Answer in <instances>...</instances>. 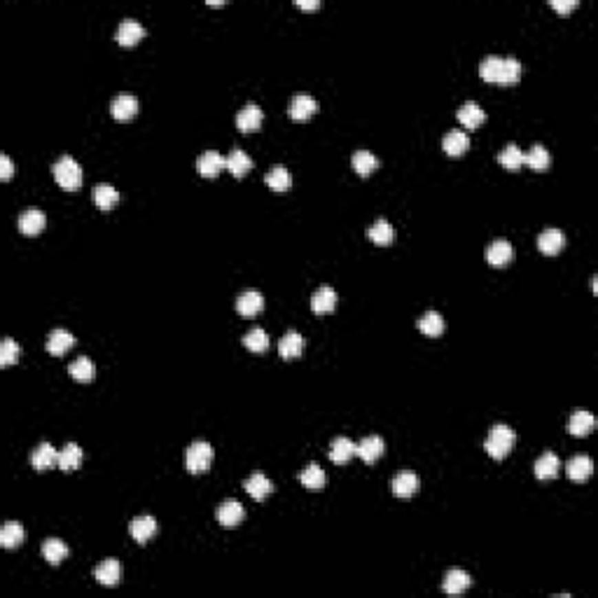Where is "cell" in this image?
<instances>
[{"instance_id": "cell-1", "label": "cell", "mask_w": 598, "mask_h": 598, "mask_svg": "<svg viewBox=\"0 0 598 598\" xmlns=\"http://www.w3.org/2000/svg\"><path fill=\"white\" fill-rule=\"evenodd\" d=\"M521 61L514 56H498L489 54L479 63V75L487 82H498V85H514L521 78Z\"/></svg>"}, {"instance_id": "cell-2", "label": "cell", "mask_w": 598, "mask_h": 598, "mask_svg": "<svg viewBox=\"0 0 598 598\" xmlns=\"http://www.w3.org/2000/svg\"><path fill=\"white\" fill-rule=\"evenodd\" d=\"M514 440H517V435H514V430L510 428V425H507V423H495L493 428L489 430L487 442H484V449H487V453L491 456V458L500 460V458H505V456L512 451Z\"/></svg>"}, {"instance_id": "cell-3", "label": "cell", "mask_w": 598, "mask_h": 598, "mask_svg": "<svg viewBox=\"0 0 598 598\" xmlns=\"http://www.w3.org/2000/svg\"><path fill=\"white\" fill-rule=\"evenodd\" d=\"M52 173H54L58 185L68 189V192H73V189H78L82 185V167L78 159L70 155L58 157L56 162L52 164Z\"/></svg>"}, {"instance_id": "cell-4", "label": "cell", "mask_w": 598, "mask_h": 598, "mask_svg": "<svg viewBox=\"0 0 598 598\" xmlns=\"http://www.w3.org/2000/svg\"><path fill=\"white\" fill-rule=\"evenodd\" d=\"M213 463V447L209 442L197 440L185 449V467L189 472H206Z\"/></svg>"}, {"instance_id": "cell-5", "label": "cell", "mask_w": 598, "mask_h": 598, "mask_svg": "<svg viewBox=\"0 0 598 598\" xmlns=\"http://www.w3.org/2000/svg\"><path fill=\"white\" fill-rule=\"evenodd\" d=\"M318 110V100L306 92H299L290 98V105H288V112L292 120H309L313 112Z\"/></svg>"}, {"instance_id": "cell-6", "label": "cell", "mask_w": 598, "mask_h": 598, "mask_svg": "<svg viewBox=\"0 0 598 598\" xmlns=\"http://www.w3.org/2000/svg\"><path fill=\"white\" fill-rule=\"evenodd\" d=\"M110 112H112V117H115V120H120V122L131 120L136 112H138V98H136L134 94H129V92L117 94V96L112 98V103H110Z\"/></svg>"}, {"instance_id": "cell-7", "label": "cell", "mask_w": 598, "mask_h": 598, "mask_svg": "<svg viewBox=\"0 0 598 598\" xmlns=\"http://www.w3.org/2000/svg\"><path fill=\"white\" fill-rule=\"evenodd\" d=\"M418 487H421L418 475L412 470H400L398 475L390 479V489H393V493L400 495V498H409V495L416 493Z\"/></svg>"}, {"instance_id": "cell-8", "label": "cell", "mask_w": 598, "mask_h": 598, "mask_svg": "<svg viewBox=\"0 0 598 598\" xmlns=\"http://www.w3.org/2000/svg\"><path fill=\"white\" fill-rule=\"evenodd\" d=\"M94 577H96L98 584H103V587H117L122 579V566L117 559H103L100 564L96 566V570H94Z\"/></svg>"}, {"instance_id": "cell-9", "label": "cell", "mask_w": 598, "mask_h": 598, "mask_svg": "<svg viewBox=\"0 0 598 598\" xmlns=\"http://www.w3.org/2000/svg\"><path fill=\"white\" fill-rule=\"evenodd\" d=\"M383 449H386V444H383L381 435H367L355 444V453H358L365 463H374L376 458H381Z\"/></svg>"}, {"instance_id": "cell-10", "label": "cell", "mask_w": 598, "mask_h": 598, "mask_svg": "<svg viewBox=\"0 0 598 598\" xmlns=\"http://www.w3.org/2000/svg\"><path fill=\"white\" fill-rule=\"evenodd\" d=\"M143 35H145L143 23H140L138 19H134V17H127V19H122L120 26H117L115 38L120 45H136Z\"/></svg>"}, {"instance_id": "cell-11", "label": "cell", "mask_w": 598, "mask_h": 598, "mask_svg": "<svg viewBox=\"0 0 598 598\" xmlns=\"http://www.w3.org/2000/svg\"><path fill=\"white\" fill-rule=\"evenodd\" d=\"M566 246V234L556 227H549V229H542L537 234V248L544 253V255H556L559 250H564Z\"/></svg>"}, {"instance_id": "cell-12", "label": "cell", "mask_w": 598, "mask_h": 598, "mask_svg": "<svg viewBox=\"0 0 598 598\" xmlns=\"http://www.w3.org/2000/svg\"><path fill=\"white\" fill-rule=\"evenodd\" d=\"M217 521H220L222 526H227V528H232V526H236L239 521H244L246 517V510L244 505H241L239 500L229 498V500H222L220 505H217Z\"/></svg>"}, {"instance_id": "cell-13", "label": "cell", "mask_w": 598, "mask_h": 598, "mask_svg": "<svg viewBox=\"0 0 598 598\" xmlns=\"http://www.w3.org/2000/svg\"><path fill=\"white\" fill-rule=\"evenodd\" d=\"M514 257V248L507 239H495L491 241L487 248V262L491 266H505Z\"/></svg>"}, {"instance_id": "cell-14", "label": "cell", "mask_w": 598, "mask_h": 598, "mask_svg": "<svg viewBox=\"0 0 598 598\" xmlns=\"http://www.w3.org/2000/svg\"><path fill=\"white\" fill-rule=\"evenodd\" d=\"M129 533H131V537L136 542L143 544L157 533V519L150 517V514H140V517L131 519V524H129Z\"/></svg>"}, {"instance_id": "cell-15", "label": "cell", "mask_w": 598, "mask_h": 598, "mask_svg": "<svg viewBox=\"0 0 598 598\" xmlns=\"http://www.w3.org/2000/svg\"><path fill=\"white\" fill-rule=\"evenodd\" d=\"M262 117L264 112L257 103H246L244 108L236 112V127H239L241 131H255L259 124H262Z\"/></svg>"}, {"instance_id": "cell-16", "label": "cell", "mask_w": 598, "mask_h": 598, "mask_svg": "<svg viewBox=\"0 0 598 598\" xmlns=\"http://www.w3.org/2000/svg\"><path fill=\"white\" fill-rule=\"evenodd\" d=\"M594 425H596L594 414L587 412V409H575L570 414V418H568V430H570V435H575V437L589 435V432L594 430Z\"/></svg>"}, {"instance_id": "cell-17", "label": "cell", "mask_w": 598, "mask_h": 598, "mask_svg": "<svg viewBox=\"0 0 598 598\" xmlns=\"http://www.w3.org/2000/svg\"><path fill=\"white\" fill-rule=\"evenodd\" d=\"M262 306H264V297L257 290H244V292L236 297V311H239L241 316H255V313L262 311Z\"/></svg>"}, {"instance_id": "cell-18", "label": "cell", "mask_w": 598, "mask_h": 598, "mask_svg": "<svg viewBox=\"0 0 598 598\" xmlns=\"http://www.w3.org/2000/svg\"><path fill=\"white\" fill-rule=\"evenodd\" d=\"M566 472L573 482H584V479L594 472V460H591L587 453H577L566 463Z\"/></svg>"}, {"instance_id": "cell-19", "label": "cell", "mask_w": 598, "mask_h": 598, "mask_svg": "<svg viewBox=\"0 0 598 598\" xmlns=\"http://www.w3.org/2000/svg\"><path fill=\"white\" fill-rule=\"evenodd\" d=\"M17 224H19V229H21L23 234L33 236V234H40L45 229L47 215H45L43 211H38V209H28V211H23L21 215H19Z\"/></svg>"}, {"instance_id": "cell-20", "label": "cell", "mask_w": 598, "mask_h": 598, "mask_svg": "<svg viewBox=\"0 0 598 598\" xmlns=\"http://www.w3.org/2000/svg\"><path fill=\"white\" fill-rule=\"evenodd\" d=\"M456 117H458V122L465 124L467 129H475L487 120V112L482 110V105H479L477 100H465L458 108V112H456Z\"/></svg>"}, {"instance_id": "cell-21", "label": "cell", "mask_w": 598, "mask_h": 598, "mask_svg": "<svg viewBox=\"0 0 598 598\" xmlns=\"http://www.w3.org/2000/svg\"><path fill=\"white\" fill-rule=\"evenodd\" d=\"M470 584H472L470 575H467L465 570H460V568H453V570H449L447 575H444L442 589H444V594L458 596V594H463V591L470 587Z\"/></svg>"}, {"instance_id": "cell-22", "label": "cell", "mask_w": 598, "mask_h": 598, "mask_svg": "<svg viewBox=\"0 0 598 598\" xmlns=\"http://www.w3.org/2000/svg\"><path fill=\"white\" fill-rule=\"evenodd\" d=\"M467 145H470V138H467V134L460 131V129H449V131L444 134V138H442L444 152H447V155H451V157L463 155V152L467 150Z\"/></svg>"}, {"instance_id": "cell-23", "label": "cell", "mask_w": 598, "mask_h": 598, "mask_svg": "<svg viewBox=\"0 0 598 598\" xmlns=\"http://www.w3.org/2000/svg\"><path fill=\"white\" fill-rule=\"evenodd\" d=\"M75 343V337L68 332L66 328H56V330H52L50 334H47V351H50L52 355H61V353H66L70 346H73Z\"/></svg>"}, {"instance_id": "cell-24", "label": "cell", "mask_w": 598, "mask_h": 598, "mask_svg": "<svg viewBox=\"0 0 598 598\" xmlns=\"http://www.w3.org/2000/svg\"><path fill=\"white\" fill-rule=\"evenodd\" d=\"M367 236H370L376 246H388L393 244L395 239V227L386 217H376V220L370 224V229H367Z\"/></svg>"}, {"instance_id": "cell-25", "label": "cell", "mask_w": 598, "mask_h": 598, "mask_svg": "<svg viewBox=\"0 0 598 598\" xmlns=\"http://www.w3.org/2000/svg\"><path fill=\"white\" fill-rule=\"evenodd\" d=\"M56 460H58V451L50 442H40L31 453V463L35 470H47V467L56 465Z\"/></svg>"}, {"instance_id": "cell-26", "label": "cell", "mask_w": 598, "mask_h": 598, "mask_svg": "<svg viewBox=\"0 0 598 598\" xmlns=\"http://www.w3.org/2000/svg\"><path fill=\"white\" fill-rule=\"evenodd\" d=\"M301 348H304V337H301L297 330H288V332L281 337V343H278V353L286 360L299 358Z\"/></svg>"}, {"instance_id": "cell-27", "label": "cell", "mask_w": 598, "mask_h": 598, "mask_svg": "<svg viewBox=\"0 0 598 598\" xmlns=\"http://www.w3.org/2000/svg\"><path fill=\"white\" fill-rule=\"evenodd\" d=\"M264 182L274 189V192H288L290 185H292V175H290V171L283 167V164H274V167L266 171Z\"/></svg>"}, {"instance_id": "cell-28", "label": "cell", "mask_w": 598, "mask_h": 598, "mask_svg": "<svg viewBox=\"0 0 598 598\" xmlns=\"http://www.w3.org/2000/svg\"><path fill=\"white\" fill-rule=\"evenodd\" d=\"M244 487H246V491L255 500H264L266 495H269L271 491H274V484H271V479L266 477L264 472H253V475L246 479Z\"/></svg>"}, {"instance_id": "cell-29", "label": "cell", "mask_w": 598, "mask_h": 598, "mask_svg": "<svg viewBox=\"0 0 598 598\" xmlns=\"http://www.w3.org/2000/svg\"><path fill=\"white\" fill-rule=\"evenodd\" d=\"M337 306V292L334 288L330 286H321L316 290V292L311 295V309L316 313H330L334 311Z\"/></svg>"}, {"instance_id": "cell-30", "label": "cell", "mask_w": 598, "mask_h": 598, "mask_svg": "<svg viewBox=\"0 0 598 598\" xmlns=\"http://www.w3.org/2000/svg\"><path fill=\"white\" fill-rule=\"evenodd\" d=\"M224 169H229L236 178H241L253 169V159H250V155H246L241 147H234V150L224 157Z\"/></svg>"}, {"instance_id": "cell-31", "label": "cell", "mask_w": 598, "mask_h": 598, "mask_svg": "<svg viewBox=\"0 0 598 598\" xmlns=\"http://www.w3.org/2000/svg\"><path fill=\"white\" fill-rule=\"evenodd\" d=\"M117 201H120V192H117V187H112L110 182H96V185H94V204H96L100 211H110Z\"/></svg>"}, {"instance_id": "cell-32", "label": "cell", "mask_w": 598, "mask_h": 598, "mask_svg": "<svg viewBox=\"0 0 598 598\" xmlns=\"http://www.w3.org/2000/svg\"><path fill=\"white\" fill-rule=\"evenodd\" d=\"M197 169H199V173H201V175L213 178V175L220 173V169H224V157L220 155V152L209 150V152H204V155H199V159H197Z\"/></svg>"}, {"instance_id": "cell-33", "label": "cell", "mask_w": 598, "mask_h": 598, "mask_svg": "<svg viewBox=\"0 0 598 598\" xmlns=\"http://www.w3.org/2000/svg\"><path fill=\"white\" fill-rule=\"evenodd\" d=\"M535 477L537 479H552L559 475V467H561V460L559 456H556L554 451H544L540 458L535 460Z\"/></svg>"}, {"instance_id": "cell-34", "label": "cell", "mask_w": 598, "mask_h": 598, "mask_svg": "<svg viewBox=\"0 0 598 598\" xmlns=\"http://www.w3.org/2000/svg\"><path fill=\"white\" fill-rule=\"evenodd\" d=\"M82 458H85V453H82V447L75 442H68L66 447L58 451V460L56 465L61 467V470H75V467H80Z\"/></svg>"}, {"instance_id": "cell-35", "label": "cell", "mask_w": 598, "mask_h": 598, "mask_svg": "<svg viewBox=\"0 0 598 598\" xmlns=\"http://www.w3.org/2000/svg\"><path fill=\"white\" fill-rule=\"evenodd\" d=\"M524 162L528 164L533 171H547L549 164H552V155H549V150L542 143H535L531 145V150L524 155Z\"/></svg>"}, {"instance_id": "cell-36", "label": "cell", "mask_w": 598, "mask_h": 598, "mask_svg": "<svg viewBox=\"0 0 598 598\" xmlns=\"http://www.w3.org/2000/svg\"><path fill=\"white\" fill-rule=\"evenodd\" d=\"M23 537H26V531H23V526L19 524V521H8V524L0 528V544H3L5 549L19 547V544L23 542Z\"/></svg>"}, {"instance_id": "cell-37", "label": "cell", "mask_w": 598, "mask_h": 598, "mask_svg": "<svg viewBox=\"0 0 598 598\" xmlns=\"http://www.w3.org/2000/svg\"><path fill=\"white\" fill-rule=\"evenodd\" d=\"M355 453V444L348 440V437H334L332 444H330V458L334 460V463H348L351 460V456Z\"/></svg>"}, {"instance_id": "cell-38", "label": "cell", "mask_w": 598, "mask_h": 598, "mask_svg": "<svg viewBox=\"0 0 598 598\" xmlns=\"http://www.w3.org/2000/svg\"><path fill=\"white\" fill-rule=\"evenodd\" d=\"M299 482L304 484L306 489H323L325 482H328V475H325V470L318 463H309L304 467V470L299 472Z\"/></svg>"}, {"instance_id": "cell-39", "label": "cell", "mask_w": 598, "mask_h": 598, "mask_svg": "<svg viewBox=\"0 0 598 598\" xmlns=\"http://www.w3.org/2000/svg\"><path fill=\"white\" fill-rule=\"evenodd\" d=\"M43 556L50 561L52 566H58L68 556V544L63 540H58V537H47V540L43 542Z\"/></svg>"}, {"instance_id": "cell-40", "label": "cell", "mask_w": 598, "mask_h": 598, "mask_svg": "<svg viewBox=\"0 0 598 598\" xmlns=\"http://www.w3.org/2000/svg\"><path fill=\"white\" fill-rule=\"evenodd\" d=\"M351 164H353V171L358 175H370L372 171L378 167V157L372 155L370 150H358V152H353Z\"/></svg>"}, {"instance_id": "cell-41", "label": "cell", "mask_w": 598, "mask_h": 598, "mask_svg": "<svg viewBox=\"0 0 598 598\" xmlns=\"http://www.w3.org/2000/svg\"><path fill=\"white\" fill-rule=\"evenodd\" d=\"M498 162L505 167L507 171H517L521 164H524V150L517 143H507L502 150L498 152Z\"/></svg>"}, {"instance_id": "cell-42", "label": "cell", "mask_w": 598, "mask_h": 598, "mask_svg": "<svg viewBox=\"0 0 598 598\" xmlns=\"http://www.w3.org/2000/svg\"><path fill=\"white\" fill-rule=\"evenodd\" d=\"M418 330L428 337H437L444 332V318L440 316V311H425L421 318H418Z\"/></svg>"}, {"instance_id": "cell-43", "label": "cell", "mask_w": 598, "mask_h": 598, "mask_svg": "<svg viewBox=\"0 0 598 598\" xmlns=\"http://www.w3.org/2000/svg\"><path fill=\"white\" fill-rule=\"evenodd\" d=\"M244 343H246L248 351L262 353V351H266V348H269V334H266L262 328H250L244 334Z\"/></svg>"}, {"instance_id": "cell-44", "label": "cell", "mask_w": 598, "mask_h": 598, "mask_svg": "<svg viewBox=\"0 0 598 598\" xmlns=\"http://www.w3.org/2000/svg\"><path fill=\"white\" fill-rule=\"evenodd\" d=\"M68 372H70V376H73L75 381H92V378H94V363L87 358V355H80L78 360H73V363L68 365Z\"/></svg>"}, {"instance_id": "cell-45", "label": "cell", "mask_w": 598, "mask_h": 598, "mask_svg": "<svg viewBox=\"0 0 598 598\" xmlns=\"http://www.w3.org/2000/svg\"><path fill=\"white\" fill-rule=\"evenodd\" d=\"M19 355H21L19 343L12 339V337H5L3 343H0V365L5 367V365L17 363V360H19Z\"/></svg>"}, {"instance_id": "cell-46", "label": "cell", "mask_w": 598, "mask_h": 598, "mask_svg": "<svg viewBox=\"0 0 598 598\" xmlns=\"http://www.w3.org/2000/svg\"><path fill=\"white\" fill-rule=\"evenodd\" d=\"M12 171H14V167H12V159L8 155H0V178H12Z\"/></svg>"}, {"instance_id": "cell-47", "label": "cell", "mask_w": 598, "mask_h": 598, "mask_svg": "<svg viewBox=\"0 0 598 598\" xmlns=\"http://www.w3.org/2000/svg\"><path fill=\"white\" fill-rule=\"evenodd\" d=\"M549 3H552V8L559 10V12H570L577 5V0H549Z\"/></svg>"}, {"instance_id": "cell-48", "label": "cell", "mask_w": 598, "mask_h": 598, "mask_svg": "<svg viewBox=\"0 0 598 598\" xmlns=\"http://www.w3.org/2000/svg\"><path fill=\"white\" fill-rule=\"evenodd\" d=\"M295 3H297V8H301V10H316V8H321V0H295Z\"/></svg>"}]
</instances>
